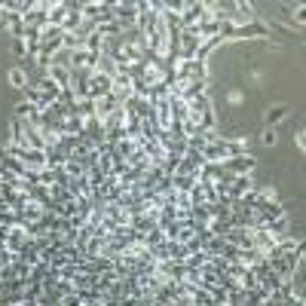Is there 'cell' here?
<instances>
[{
    "instance_id": "obj_4",
    "label": "cell",
    "mask_w": 306,
    "mask_h": 306,
    "mask_svg": "<svg viewBox=\"0 0 306 306\" xmlns=\"http://www.w3.org/2000/svg\"><path fill=\"white\" fill-rule=\"evenodd\" d=\"M260 141H263V144H266V147H273V144H276V129H266V132H263V138H260Z\"/></svg>"
},
{
    "instance_id": "obj_1",
    "label": "cell",
    "mask_w": 306,
    "mask_h": 306,
    "mask_svg": "<svg viewBox=\"0 0 306 306\" xmlns=\"http://www.w3.org/2000/svg\"><path fill=\"white\" fill-rule=\"evenodd\" d=\"M254 157H245V153H242V157H236V160H230V163H223V169H226V175H251L254 172Z\"/></svg>"
},
{
    "instance_id": "obj_2",
    "label": "cell",
    "mask_w": 306,
    "mask_h": 306,
    "mask_svg": "<svg viewBox=\"0 0 306 306\" xmlns=\"http://www.w3.org/2000/svg\"><path fill=\"white\" fill-rule=\"evenodd\" d=\"M285 117H288V107H270V110H266V117H263V120H266V129H273V126L282 123Z\"/></svg>"
},
{
    "instance_id": "obj_3",
    "label": "cell",
    "mask_w": 306,
    "mask_h": 306,
    "mask_svg": "<svg viewBox=\"0 0 306 306\" xmlns=\"http://www.w3.org/2000/svg\"><path fill=\"white\" fill-rule=\"evenodd\" d=\"M10 83H13L16 89H25V73H22V70H13V73H10Z\"/></svg>"
}]
</instances>
